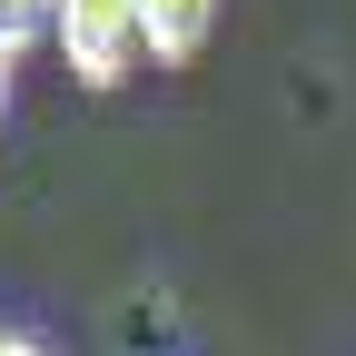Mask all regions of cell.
Masks as SVG:
<instances>
[{"label": "cell", "mask_w": 356, "mask_h": 356, "mask_svg": "<svg viewBox=\"0 0 356 356\" xmlns=\"http://www.w3.org/2000/svg\"><path fill=\"white\" fill-rule=\"evenodd\" d=\"M50 50L70 60V79L89 99H109V89H129L149 70V20H139V0H60Z\"/></svg>", "instance_id": "1"}, {"label": "cell", "mask_w": 356, "mask_h": 356, "mask_svg": "<svg viewBox=\"0 0 356 356\" xmlns=\"http://www.w3.org/2000/svg\"><path fill=\"white\" fill-rule=\"evenodd\" d=\"M139 20H149V60L188 70L208 50V30H218V0H139Z\"/></svg>", "instance_id": "2"}, {"label": "cell", "mask_w": 356, "mask_h": 356, "mask_svg": "<svg viewBox=\"0 0 356 356\" xmlns=\"http://www.w3.org/2000/svg\"><path fill=\"white\" fill-rule=\"evenodd\" d=\"M50 20H60V0H0V40H10V50L50 40Z\"/></svg>", "instance_id": "3"}, {"label": "cell", "mask_w": 356, "mask_h": 356, "mask_svg": "<svg viewBox=\"0 0 356 356\" xmlns=\"http://www.w3.org/2000/svg\"><path fill=\"white\" fill-rule=\"evenodd\" d=\"M0 356H50V346H40L30 327H0Z\"/></svg>", "instance_id": "4"}, {"label": "cell", "mask_w": 356, "mask_h": 356, "mask_svg": "<svg viewBox=\"0 0 356 356\" xmlns=\"http://www.w3.org/2000/svg\"><path fill=\"white\" fill-rule=\"evenodd\" d=\"M10 70H20V50L0 40V119H10Z\"/></svg>", "instance_id": "5"}]
</instances>
